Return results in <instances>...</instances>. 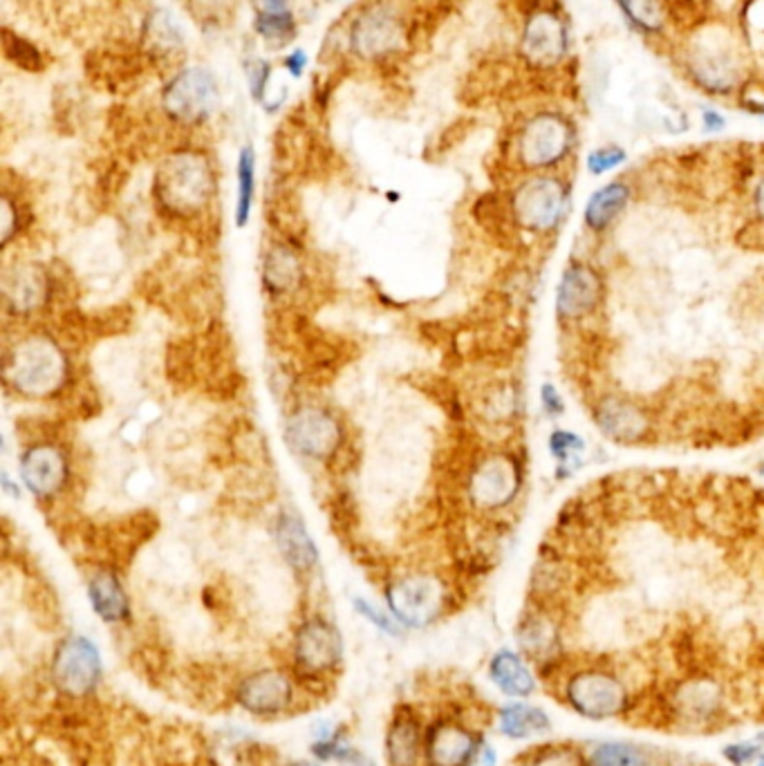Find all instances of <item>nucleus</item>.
<instances>
[{"label": "nucleus", "mask_w": 764, "mask_h": 766, "mask_svg": "<svg viewBox=\"0 0 764 766\" xmlns=\"http://www.w3.org/2000/svg\"><path fill=\"white\" fill-rule=\"evenodd\" d=\"M70 379V358L66 350L43 332L23 337L5 354V384L21 397H55Z\"/></svg>", "instance_id": "f257e3e1"}, {"label": "nucleus", "mask_w": 764, "mask_h": 766, "mask_svg": "<svg viewBox=\"0 0 764 766\" xmlns=\"http://www.w3.org/2000/svg\"><path fill=\"white\" fill-rule=\"evenodd\" d=\"M160 207L177 217L200 215L215 196V173L211 162L198 151H179L164 160L155 177Z\"/></svg>", "instance_id": "f03ea898"}, {"label": "nucleus", "mask_w": 764, "mask_h": 766, "mask_svg": "<svg viewBox=\"0 0 764 766\" xmlns=\"http://www.w3.org/2000/svg\"><path fill=\"white\" fill-rule=\"evenodd\" d=\"M285 441L296 456L307 460H334L343 446V428L337 415L324 405L307 403L296 409L285 424Z\"/></svg>", "instance_id": "7ed1b4c3"}, {"label": "nucleus", "mask_w": 764, "mask_h": 766, "mask_svg": "<svg viewBox=\"0 0 764 766\" xmlns=\"http://www.w3.org/2000/svg\"><path fill=\"white\" fill-rule=\"evenodd\" d=\"M392 616L411 627L431 625L444 610V585L431 574H409L390 582L386 590Z\"/></svg>", "instance_id": "20e7f679"}, {"label": "nucleus", "mask_w": 764, "mask_h": 766, "mask_svg": "<svg viewBox=\"0 0 764 766\" xmlns=\"http://www.w3.org/2000/svg\"><path fill=\"white\" fill-rule=\"evenodd\" d=\"M72 467L66 448L52 439L36 437L21 456V480L36 500H52L70 484Z\"/></svg>", "instance_id": "39448f33"}, {"label": "nucleus", "mask_w": 764, "mask_h": 766, "mask_svg": "<svg viewBox=\"0 0 764 766\" xmlns=\"http://www.w3.org/2000/svg\"><path fill=\"white\" fill-rule=\"evenodd\" d=\"M102 680V655L85 637H68L52 659V682L68 697H87Z\"/></svg>", "instance_id": "423d86ee"}, {"label": "nucleus", "mask_w": 764, "mask_h": 766, "mask_svg": "<svg viewBox=\"0 0 764 766\" xmlns=\"http://www.w3.org/2000/svg\"><path fill=\"white\" fill-rule=\"evenodd\" d=\"M218 106V83L204 68L179 72L164 90V108L179 123H200Z\"/></svg>", "instance_id": "0eeeda50"}, {"label": "nucleus", "mask_w": 764, "mask_h": 766, "mask_svg": "<svg viewBox=\"0 0 764 766\" xmlns=\"http://www.w3.org/2000/svg\"><path fill=\"white\" fill-rule=\"evenodd\" d=\"M572 144V128L559 115L529 119L518 138V157L527 168H548L561 162Z\"/></svg>", "instance_id": "6e6552de"}, {"label": "nucleus", "mask_w": 764, "mask_h": 766, "mask_svg": "<svg viewBox=\"0 0 764 766\" xmlns=\"http://www.w3.org/2000/svg\"><path fill=\"white\" fill-rule=\"evenodd\" d=\"M565 207V189L552 177H536L516 189L512 211L516 222L531 232H548L559 222Z\"/></svg>", "instance_id": "1a4fd4ad"}, {"label": "nucleus", "mask_w": 764, "mask_h": 766, "mask_svg": "<svg viewBox=\"0 0 764 766\" xmlns=\"http://www.w3.org/2000/svg\"><path fill=\"white\" fill-rule=\"evenodd\" d=\"M407 38L401 16L390 5H373L356 16L350 40L356 55L364 59H384L395 55Z\"/></svg>", "instance_id": "9d476101"}, {"label": "nucleus", "mask_w": 764, "mask_h": 766, "mask_svg": "<svg viewBox=\"0 0 764 766\" xmlns=\"http://www.w3.org/2000/svg\"><path fill=\"white\" fill-rule=\"evenodd\" d=\"M520 471L514 458L489 456L484 458L469 478L471 503L482 511L505 509L518 491Z\"/></svg>", "instance_id": "9b49d317"}, {"label": "nucleus", "mask_w": 764, "mask_h": 766, "mask_svg": "<svg viewBox=\"0 0 764 766\" xmlns=\"http://www.w3.org/2000/svg\"><path fill=\"white\" fill-rule=\"evenodd\" d=\"M294 657L303 672L324 674L334 670L343 659V639L339 629L321 618H307L294 641Z\"/></svg>", "instance_id": "f8f14e48"}, {"label": "nucleus", "mask_w": 764, "mask_h": 766, "mask_svg": "<svg viewBox=\"0 0 764 766\" xmlns=\"http://www.w3.org/2000/svg\"><path fill=\"white\" fill-rule=\"evenodd\" d=\"M567 699L580 715L592 719H608L623 710L627 697L621 682L614 680L612 674L586 670L569 680Z\"/></svg>", "instance_id": "ddd939ff"}, {"label": "nucleus", "mask_w": 764, "mask_h": 766, "mask_svg": "<svg viewBox=\"0 0 764 766\" xmlns=\"http://www.w3.org/2000/svg\"><path fill=\"white\" fill-rule=\"evenodd\" d=\"M294 699V688L285 672L260 670L247 677L238 688L240 706L258 717L281 715L290 708Z\"/></svg>", "instance_id": "4468645a"}, {"label": "nucleus", "mask_w": 764, "mask_h": 766, "mask_svg": "<svg viewBox=\"0 0 764 766\" xmlns=\"http://www.w3.org/2000/svg\"><path fill=\"white\" fill-rule=\"evenodd\" d=\"M525 55L529 57L531 63L536 66H554L556 61L563 59L567 50V34L565 25L561 23L559 16L543 12L531 16L525 30V40H522Z\"/></svg>", "instance_id": "2eb2a0df"}, {"label": "nucleus", "mask_w": 764, "mask_h": 766, "mask_svg": "<svg viewBox=\"0 0 764 766\" xmlns=\"http://www.w3.org/2000/svg\"><path fill=\"white\" fill-rule=\"evenodd\" d=\"M478 744L473 735L451 722H442L428 731L426 757L431 766H467Z\"/></svg>", "instance_id": "dca6fc26"}, {"label": "nucleus", "mask_w": 764, "mask_h": 766, "mask_svg": "<svg viewBox=\"0 0 764 766\" xmlns=\"http://www.w3.org/2000/svg\"><path fill=\"white\" fill-rule=\"evenodd\" d=\"M303 279V264L296 251L285 243H274L262 260V283L267 294L287 296Z\"/></svg>", "instance_id": "f3484780"}, {"label": "nucleus", "mask_w": 764, "mask_h": 766, "mask_svg": "<svg viewBox=\"0 0 764 766\" xmlns=\"http://www.w3.org/2000/svg\"><path fill=\"white\" fill-rule=\"evenodd\" d=\"M277 540H279V547L283 552L285 561L294 569L309 571V569L317 567L319 550H317V545H314V540L309 538L303 520L296 514L285 511L279 516Z\"/></svg>", "instance_id": "a211bd4d"}, {"label": "nucleus", "mask_w": 764, "mask_h": 766, "mask_svg": "<svg viewBox=\"0 0 764 766\" xmlns=\"http://www.w3.org/2000/svg\"><path fill=\"white\" fill-rule=\"evenodd\" d=\"M87 599L106 623H121L130 616L128 594L113 569H102L87 580Z\"/></svg>", "instance_id": "6ab92c4d"}, {"label": "nucleus", "mask_w": 764, "mask_h": 766, "mask_svg": "<svg viewBox=\"0 0 764 766\" xmlns=\"http://www.w3.org/2000/svg\"><path fill=\"white\" fill-rule=\"evenodd\" d=\"M491 680L512 697H527L536 688V680L527 663L512 650H503L491 661Z\"/></svg>", "instance_id": "aec40b11"}, {"label": "nucleus", "mask_w": 764, "mask_h": 766, "mask_svg": "<svg viewBox=\"0 0 764 766\" xmlns=\"http://www.w3.org/2000/svg\"><path fill=\"white\" fill-rule=\"evenodd\" d=\"M633 189L625 182H612L597 191L586 207V227L590 232H603L625 211Z\"/></svg>", "instance_id": "412c9836"}, {"label": "nucleus", "mask_w": 764, "mask_h": 766, "mask_svg": "<svg viewBox=\"0 0 764 766\" xmlns=\"http://www.w3.org/2000/svg\"><path fill=\"white\" fill-rule=\"evenodd\" d=\"M420 724L415 717L397 715L388 733V757L392 766H415L420 755Z\"/></svg>", "instance_id": "4be33fe9"}, {"label": "nucleus", "mask_w": 764, "mask_h": 766, "mask_svg": "<svg viewBox=\"0 0 764 766\" xmlns=\"http://www.w3.org/2000/svg\"><path fill=\"white\" fill-rule=\"evenodd\" d=\"M550 729V717L536 706L512 704L501 710V731L509 738L541 735Z\"/></svg>", "instance_id": "5701e85b"}, {"label": "nucleus", "mask_w": 764, "mask_h": 766, "mask_svg": "<svg viewBox=\"0 0 764 766\" xmlns=\"http://www.w3.org/2000/svg\"><path fill=\"white\" fill-rule=\"evenodd\" d=\"M256 196V153L251 146H245L238 157V200H236V224L245 227L251 217Z\"/></svg>", "instance_id": "b1692460"}, {"label": "nucleus", "mask_w": 764, "mask_h": 766, "mask_svg": "<svg viewBox=\"0 0 764 766\" xmlns=\"http://www.w3.org/2000/svg\"><path fill=\"white\" fill-rule=\"evenodd\" d=\"M625 19L642 32H659L663 25V12L657 0H616Z\"/></svg>", "instance_id": "393cba45"}, {"label": "nucleus", "mask_w": 764, "mask_h": 766, "mask_svg": "<svg viewBox=\"0 0 764 766\" xmlns=\"http://www.w3.org/2000/svg\"><path fill=\"white\" fill-rule=\"evenodd\" d=\"M590 766H646V757L639 749L631 744H601L592 757Z\"/></svg>", "instance_id": "a878e982"}, {"label": "nucleus", "mask_w": 764, "mask_h": 766, "mask_svg": "<svg viewBox=\"0 0 764 766\" xmlns=\"http://www.w3.org/2000/svg\"><path fill=\"white\" fill-rule=\"evenodd\" d=\"M256 27H258L260 36H265L269 40H287L294 34V21H292L290 12L260 14Z\"/></svg>", "instance_id": "bb28decb"}, {"label": "nucleus", "mask_w": 764, "mask_h": 766, "mask_svg": "<svg viewBox=\"0 0 764 766\" xmlns=\"http://www.w3.org/2000/svg\"><path fill=\"white\" fill-rule=\"evenodd\" d=\"M5 48L10 50H19V52H8V57H12L21 68L30 70V72H36L40 70V57L38 52L32 48V45L19 36H14L12 32H5Z\"/></svg>", "instance_id": "cd10ccee"}, {"label": "nucleus", "mask_w": 764, "mask_h": 766, "mask_svg": "<svg viewBox=\"0 0 764 766\" xmlns=\"http://www.w3.org/2000/svg\"><path fill=\"white\" fill-rule=\"evenodd\" d=\"M354 610L362 616H366L375 627H379L381 633H386L390 637L399 635V621L395 616H388L386 612H381L379 608H375L366 599H354Z\"/></svg>", "instance_id": "c85d7f7f"}, {"label": "nucleus", "mask_w": 764, "mask_h": 766, "mask_svg": "<svg viewBox=\"0 0 764 766\" xmlns=\"http://www.w3.org/2000/svg\"><path fill=\"white\" fill-rule=\"evenodd\" d=\"M625 162V151L619 149V146H606V149H599L595 153H590L588 157V168L590 173L595 175H601L606 170H612L616 168L619 164Z\"/></svg>", "instance_id": "c756f323"}, {"label": "nucleus", "mask_w": 764, "mask_h": 766, "mask_svg": "<svg viewBox=\"0 0 764 766\" xmlns=\"http://www.w3.org/2000/svg\"><path fill=\"white\" fill-rule=\"evenodd\" d=\"M757 753H760V746H757V744H738V746L727 749V757H729L733 764H749Z\"/></svg>", "instance_id": "7c9ffc66"}, {"label": "nucleus", "mask_w": 764, "mask_h": 766, "mask_svg": "<svg viewBox=\"0 0 764 766\" xmlns=\"http://www.w3.org/2000/svg\"><path fill=\"white\" fill-rule=\"evenodd\" d=\"M467 766H496V753L489 744H480Z\"/></svg>", "instance_id": "2f4dec72"}, {"label": "nucleus", "mask_w": 764, "mask_h": 766, "mask_svg": "<svg viewBox=\"0 0 764 766\" xmlns=\"http://www.w3.org/2000/svg\"><path fill=\"white\" fill-rule=\"evenodd\" d=\"M536 766H578V764L569 753H550Z\"/></svg>", "instance_id": "473e14b6"}, {"label": "nucleus", "mask_w": 764, "mask_h": 766, "mask_svg": "<svg viewBox=\"0 0 764 766\" xmlns=\"http://www.w3.org/2000/svg\"><path fill=\"white\" fill-rule=\"evenodd\" d=\"M543 397H545V409H548L550 413H561V411H563V403H561V399H559L554 386L548 384V386L543 388Z\"/></svg>", "instance_id": "72a5a7b5"}, {"label": "nucleus", "mask_w": 764, "mask_h": 766, "mask_svg": "<svg viewBox=\"0 0 764 766\" xmlns=\"http://www.w3.org/2000/svg\"><path fill=\"white\" fill-rule=\"evenodd\" d=\"M725 117L720 113H715V110H704V128L708 132H715V130H722L725 128Z\"/></svg>", "instance_id": "f704fd0d"}, {"label": "nucleus", "mask_w": 764, "mask_h": 766, "mask_svg": "<svg viewBox=\"0 0 764 766\" xmlns=\"http://www.w3.org/2000/svg\"><path fill=\"white\" fill-rule=\"evenodd\" d=\"M258 3L262 8V14H281L287 12L290 0H258Z\"/></svg>", "instance_id": "c9c22d12"}, {"label": "nucleus", "mask_w": 764, "mask_h": 766, "mask_svg": "<svg viewBox=\"0 0 764 766\" xmlns=\"http://www.w3.org/2000/svg\"><path fill=\"white\" fill-rule=\"evenodd\" d=\"M305 63H307V59H305L303 52H294V55L285 61V66L292 70V74H301V70H305Z\"/></svg>", "instance_id": "e433bc0d"}, {"label": "nucleus", "mask_w": 764, "mask_h": 766, "mask_svg": "<svg viewBox=\"0 0 764 766\" xmlns=\"http://www.w3.org/2000/svg\"><path fill=\"white\" fill-rule=\"evenodd\" d=\"M753 202H755V209L757 213L764 217V177L760 179V185L755 189V196H753Z\"/></svg>", "instance_id": "4c0bfd02"}, {"label": "nucleus", "mask_w": 764, "mask_h": 766, "mask_svg": "<svg viewBox=\"0 0 764 766\" xmlns=\"http://www.w3.org/2000/svg\"><path fill=\"white\" fill-rule=\"evenodd\" d=\"M3 488H5L10 495H14V498H21V488H19V484H14V482L8 478V473H3Z\"/></svg>", "instance_id": "58836bf2"}, {"label": "nucleus", "mask_w": 764, "mask_h": 766, "mask_svg": "<svg viewBox=\"0 0 764 766\" xmlns=\"http://www.w3.org/2000/svg\"><path fill=\"white\" fill-rule=\"evenodd\" d=\"M290 766H314V764H305V762H296V764H290Z\"/></svg>", "instance_id": "ea45409f"}, {"label": "nucleus", "mask_w": 764, "mask_h": 766, "mask_svg": "<svg viewBox=\"0 0 764 766\" xmlns=\"http://www.w3.org/2000/svg\"><path fill=\"white\" fill-rule=\"evenodd\" d=\"M757 766H764V753L760 755V764H757Z\"/></svg>", "instance_id": "a19ab883"}]
</instances>
